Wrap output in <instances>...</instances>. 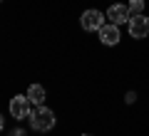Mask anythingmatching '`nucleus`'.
Here are the masks:
<instances>
[{
    "instance_id": "3",
    "label": "nucleus",
    "mask_w": 149,
    "mask_h": 136,
    "mask_svg": "<svg viewBox=\"0 0 149 136\" xmlns=\"http://www.w3.org/2000/svg\"><path fill=\"white\" fill-rule=\"evenodd\" d=\"M80 25H82V30H87V32H95V30L100 32L107 22H104V15H102L100 10H85L82 17H80Z\"/></svg>"
},
{
    "instance_id": "10",
    "label": "nucleus",
    "mask_w": 149,
    "mask_h": 136,
    "mask_svg": "<svg viewBox=\"0 0 149 136\" xmlns=\"http://www.w3.org/2000/svg\"><path fill=\"white\" fill-rule=\"evenodd\" d=\"M10 136H25V131H22V129H15V131L10 134Z\"/></svg>"
},
{
    "instance_id": "11",
    "label": "nucleus",
    "mask_w": 149,
    "mask_h": 136,
    "mask_svg": "<svg viewBox=\"0 0 149 136\" xmlns=\"http://www.w3.org/2000/svg\"><path fill=\"white\" fill-rule=\"evenodd\" d=\"M82 136H92V134H82Z\"/></svg>"
},
{
    "instance_id": "4",
    "label": "nucleus",
    "mask_w": 149,
    "mask_h": 136,
    "mask_svg": "<svg viewBox=\"0 0 149 136\" xmlns=\"http://www.w3.org/2000/svg\"><path fill=\"white\" fill-rule=\"evenodd\" d=\"M127 25H129V35H132L134 40L149 37V17L147 15H132Z\"/></svg>"
},
{
    "instance_id": "8",
    "label": "nucleus",
    "mask_w": 149,
    "mask_h": 136,
    "mask_svg": "<svg viewBox=\"0 0 149 136\" xmlns=\"http://www.w3.org/2000/svg\"><path fill=\"white\" fill-rule=\"evenodd\" d=\"M129 12L132 15H142L144 12V0H129Z\"/></svg>"
},
{
    "instance_id": "5",
    "label": "nucleus",
    "mask_w": 149,
    "mask_h": 136,
    "mask_svg": "<svg viewBox=\"0 0 149 136\" xmlns=\"http://www.w3.org/2000/svg\"><path fill=\"white\" fill-rule=\"evenodd\" d=\"M129 17H132L129 5H119V3H114V5L107 10V20L114 22V25H124V22H129Z\"/></svg>"
},
{
    "instance_id": "7",
    "label": "nucleus",
    "mask_w": 149,
    "mask_h": 136,
    "mask_svg": "<svg viewBox=\"0 0 149 136\" xmlns=\"http://www.w3.org/2000/svg\"><path fill=\"white\" fill-rule=\"evenodd\" d=\"M27 99H30L35 106H40L45 101V89L40 87V84H30V89H27Z\"/></svg>"
},
{
    "instance_id": "1",
    "label": "nucleus",
    "mask_w": 149,
    "mask_h": 136,
    "mask_svg": "<svg viewBox=\"0 0 149 136\" xmlns=\"http://www.w3.org/2000/svg\"><path fill=\"white\" fill-rule=\"evenodd\" d=\"M55 111L52 109H47V106H35L32 109V114H30V124H32V129L35 131H50L55 126Z\"/></svg>"
},
{
    "instance_id": "2",
    "label": "nucleus",
    "mask_w": 149,
    "mask_h": 136,
    "mask_svg": "<svg viewBox=\"0 0 149 136\" xmlns=\"http://www.w3.org/2000/svg\"><path fill=\"white\" fill-rule=\"evenodd\" d=\"M32 101L27 99V94H15L10 99V114L13 119H27V116L32 114Z\"/></svg>"
},
{
    "instance_id": "9",
    "label": "nucleus",
    "mask_w": 149,
    "mask_h": 136,
    "mask_svg": "<svg viewBox=\"0 0 149 136\" xmlns=\"http://www.w3.org/2000/svg\"><path fill=\"white\" fill-rule=\"evenodd\" d=\"M134 99H137V94H134V92H127V99L124 101H127V104H134Z\"/></svg>"
},
{
    "instance_id": "6",
    "label": "nucleus",
    "mask_w": 149,
    "mask_h": 136,
    "mask_svg": "<svg viewBox=\"0 0 149 136\" xmlns=\"http://www.w3.org/2000/svg\"><path fill=\"white\" fill-rule=\"evenodd\" d=\"M100 40L104 42V45H117L119 42V25H114V22H107L104 27L100 30Z\"/></svg>"
}]
</instances>
